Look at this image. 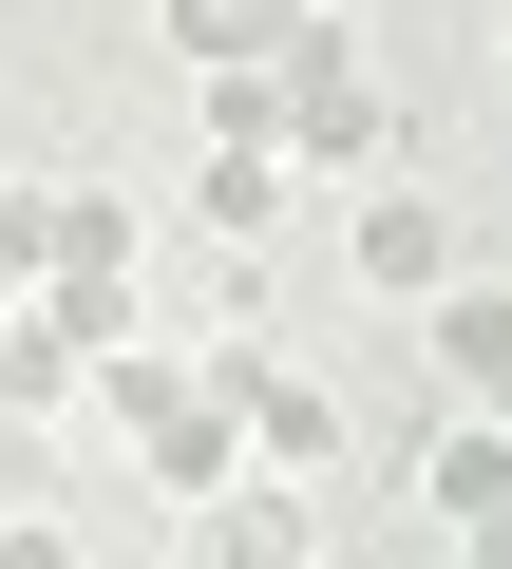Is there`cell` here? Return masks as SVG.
Segmentation results:
<instances>
[{"mask_svg": "<svg viewBox=\"0 0 512 569\" xmlns=\"http://www.w3.org/2000/svg\"><path fill=\"white\" fill-rule=\"evenodd\" d=\"M267 133H285V171H399V114H380V77H361V20H285V58H267Z\"/></svg>", "mask_w": 512, "mask_h": 569, "instance_id": "6da1fadb", "label": "cell"}, {"mask_svg": "<svg viewBox=\"0 0 512 569\" xmlns=\"http://www.w3.org/2000/svg\"><path fill=\"white\" fill-rule=\"evenodd\" d=\"M20 305L96 361V342H133V190L96 171V190H39V284H20Z\"/></svg>", "mask_w": 512, "mask_h": 569, "instance_id": "7a4b0ae2", "label": "cell"}, {"mask_svg": "<svg viewBox=\"0 0 512 569\" xmlns=\"http://www.w3.org/2000/svg\"><path fill=\"white\" fill-rule=\"evenodd\" d=\"M190 361H209V399L247 418V456H267V475H342V437H361V418H342L304 361H267V323H228V342H190Z\"/></svg>", "mask_w": 512, "mask_h": 569, "instance_id": "3957f363", "label": "cell"}, {"mask_svg": "<svg viewBox=\"0 0 512 569\" xmlns=\"http://www.w3.org/2000/svg\"><path fill=\"white\" fill-rule=\"evenodd\" d=\"M399 475H418L436 531H512V418H493V399H436V418L399 437Z\"/></svg>", "mask_w": 512, "mask_h": 569, "instance_id": "277c9868", "label": "cell"}, {"mask_svg": "<svg viewBox=\"0 0 512 569\" xmlns=\"http://www.w3.org/2000/svg\"><path fill=\"white\" fill-rule=\"evenodd\" d=\"M418 342H436V399H512V284L493 266H436L418 284Z\"/></svg>", "mask_w": 512, "mask_h": 569, "instance_id": "5b68a950", "label": "cell"}, {"mask_svg": "<svg viewBox=\"0 0 512 569\" xmlns=\"http://www.w3.org/2000/svg\"><path fill=\"white\" fill-rule=\"evenodd\" d=\"M342 266H361V284H380V305H418V284H436V266H455V209H436V190H418V171H380V190H361V228H342Z\"/></svg>", "mask_w": 512, "mask_h": 569, "instance_id": "8992f818", "label": "cell"}, {"mask_svg": "<svg viewBox=\"0 0 512 569\" xmlns=\"http://www.w3.org/2000/svg\"><path fill=\"white\" fill-rule=\"evenodd\" d=\"M190 209H209L228 247H267V228L304 209V171H285V152H209V171H190Z\"/></svg>", "mask_w": 512, "mask_h": 569, "instance_id": "52a82bcc", "label": "cell"}, {"mask_svg": "<svg viewBox=\"0 0 512 569\" xmlns=\"http://www.w3.org/2000/svg\"><path fill=\"white\" fill-rule=\"evenodd\" d=\"M285 20H304V0H152L171 58H285Z\"/></svg>", "mask_w": 512, "mask_h": 569, "instance_id": "ba28073f", "label": "cell"}, {"mask_svg": "<svg viewBox=\"0 0 512 569\" xmlns=\"http://www.w3.org/2000/svg\"><path fill=\"white\" fill-rule=\"evenodd\" d=\"M58 399H77V342L39 305H0V418H58Z\"/></svg>", "mask_w": 512, "mask_h": 569, "instance_id": "9c48e42d", "label": "cell"}, {"mask_svg": "<svg viewBox=\"0 0 512 569\" xmlns=\"http://www.w3.org/2000/svg\"><path fill=\"white\" fill-rule=\"evenodd\" d=\"M493 96H512V39H493Z\"/></svg>", "mask_w": 512, "mask_h": 569, "instance_id": "30bf717a", "label": "cell"}]
</instances>
